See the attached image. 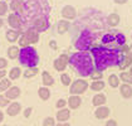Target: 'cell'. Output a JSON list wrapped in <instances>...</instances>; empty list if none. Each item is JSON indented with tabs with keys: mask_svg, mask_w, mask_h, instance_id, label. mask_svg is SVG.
Masks as SVG:
<instances>
[{
	"mask_svg": "<svg viewBox=\"0 0 132 126\" xmlns=\"http://www.w3.org/2000/svg\"><path fill=\"white\" fill-rule=\"evenodd\" d=\"M69 64L76 68V71L83 77H88L91 76L94 71L93 62H92V57L89 53L87 52H76L69 57Z\"/></svg>",
	"mask_w": 132,
	"mask_h": 126,
	"instance_id": "6da1fadb",
	"label": "cell"
},
{
	"mask_svg": "<svg viewBox=\"0 0 132 126\" xmlns=\"http://www.w3.org/2000/svg\"><path fill=\"white\" fill-rule=\"evenodd\" d=\"M92 54L94 57V63H96L97 71H103L107 67H110L112 64H116V63H120V61H121V58L120 59L117 58L118 53H114L112 51L101 48V47L93 48L92 49Z\"/></svg>",
	"mask_w": 132,
	"mask_h": 126,
	"instance_id": "7a4b0ae2",
	"label": "cell"
},
{
	"mask_svg": "<svg viewBox=\"0 0 132 126\" xmlns=\"http://www.w3.org/2000/svg\"><path fill=\"white\" fill-rule=\"evenodd\" d=\"M19 62L21 63V66H25L27 68L37 67L39 63V56L37 53V49L31 45L21 48L19 54Z\"/></svg>",
	"mask_w": 132,
	"mask_h": 126,
	"instance_id": "3957f363",
	"label": "cell"
},
{
	"mask_svg": "<svg viewBox=\"0 0 132 126\" xmlns=\"http://www.w3.org/2000/svg\"><path fill=\"white\" fill-rule=\"evenodd\" d=\"M38 41H39V32L35 30L34 28H29L19 38V45L21 48H24V47H28L30 44L38 43Z\"/></svg>",
	"mask_w": 132,
	"mask_h": 126,
	"instance_id": "277c9868",
	"label": "cell"
},
{
	"mask_svg": "<svg viewBox=\"0 0 132 126\" xmlns=\"http://www.w3.org/2000/svg\"><path fill=\"white\" fill-rule=\"evenodd\" d=\"M91 43H92V38H91L89 32L83 30L82 35L77 39V42H76V48H78L82 52H86L87 49L91 48Z\"/></svg>",
	"mask_w": 132,
	"mask_h": 126,
	"instance_id": "5b68a950",
	"label": "cell"
},
{
	"mask_svg": "<svg viewBox=\"0 0 132 126\" xmlns=\"http://www.w3.org/2000/svg\"><path fill=\"white\" fill-rule=\"evenodd\" d=\"M88 87H89V86H88V83H87L86 80L78 78V80H76V81L69 86V93L71 94H79V96H81L82 93H84V92L87 91Z\"/></svg>",
	"mask_w": 132,
	"mask_h": 126,
	"instance_id": "8992f818",
	"label": "cell"
},
{
	"mask_svg": "<svg viewBox=\"0 0 132 126\" xmlns=\"http://www.w3.org/2000/svg\"><path fill=\"white\" fill-rule=\"evenodd\" d=\"M48 27H49V21L45 15H42V14L37 15L31 20V28H34L38 32H45L48 29Z\"/></svg>",
	"mask_w": 132,
	"mask_h": 126,
	"instance_id": "52a82bcc",
	"label": "cell"
},
{
	"mask_svg": "<svg viewBox=\"0 0 132 126\" xmlns=\"http://www.w3.org/2000/svg\"><path fill=\"white\" fill-rule=\"evenodd\" d=\"M68 63H69V56L65 54V53H63V54H61L57 59H54L53 66H54V69H55V71L63 72V71L67 68Z\"/></svg>",
	"mask_w": 132,
	"mask_h": 126,
	"instance_id": "ba28073f",
	"label": "cell"
},
{
	"mask_svg": "<svg viewBox=\"0 0 132 126\" xmlns=\"http://www.w3.org/2000/svg\"><path fill=\"white\" fill-rule=\"evenodd\" d=\"M8 24L11 29H19L23 25V19L18 13H11L8 17Z\"/></svg>",
	"mask_w": 132,
	"mask_h": 126,
	"instance_id": "9c48e42d",
	"label": "cell"
},
{
	"mask_svg": "<svg viewBox=\"0 0 132 126\" xmlns=\"http://www.w3.org/2000/svg\"><path fill=\"white\" fill-rule=\"evenodd\" d=\"M61 13H62V17H63L64 19H67V20L74 19V18L77 17V10H76V8L72 6V5H65V6H63Z\"/></svg>",
	"mask_w": 132,
	"mask_h": 126,
	"instance_id": "30bf717a",
	"label": "cell"
},
{
	"mask_svg": "<svg viewBox=\"0 0 132 126\" xmlns=\"http://www.w3.org/2000/svg\"><path fill=\"white\" fill-rule=\"evenodd\" d=\"M71 117V110L69 108H59L57 115H55V119L59 121V122H67Z\"/></svg>",
	"mask_w": 132,
	"mask_h": 126,
	"instance_id": "8fae6325",
	"label": "cell"
},
{
	"mask_svg": "<svg viewBox=\"0 0 132 126\" xmlns=\"http://www.w3.org/2000/svg\"><path fill=\"white\" fill-rule=\"evenodd\" d=\"M110 112H111V110L107 107V106H100V107H97L96 108V111H94V116L97 117V119H100V120H104V119H107L108 116H110Z\"/></svg>",
	"mask_w": 132,
	"mask_h": 126,
	"instance_id": "7c38bea8",
	"label": "cell"
},
{
	"mask_svg": "<svg viewBox=\"0 0 132 126\" xmlns=\"http://www.w3.org/2000/svg\"><path fill=\"white\" fill-rule=\"evenodd\" d=\"M5 38H6V41L9 43H15L16 41H19V38H20V32L18 30V29H9V30H6L5 33Z\"/></svg>",
	"mask_w": 132,
	"mask_h": 126,
	"instance_id": "4fadbf2b",
	"label": "cell"
},
{
	"mask_svg": "<svg viewBox=\"0 0 132 126\" xmlns=\"http://www.w3.org/2000/svg\"><path fill=\"white\" fill-rule=\"evenodd\" d=\"M82 105V98L79 94H71V97L68 98V106L71 110H76Z\"/></svg>",
	"mask_w": 132,
	"mask_h": 126,
	"instance_id": "5bb4252c",
	"label": "cell"
},
{
	"mask_svg": "<svg viewBox=\"0 0 132 126\" xmlns=\"http://www.w3.org/2000/svg\"><path fill=\"white\" fill-rule=\"evenodd\" d=\"M132 66V54L131 53H127V54H123L120 61V64L118 67L121 68L122 71H125L127 67H131Z\"/></svg>",
	"mask_w": 132,
	"mask_h": 126,
	"instance_id": "9a60e30c",
	"label": "cell"
},
{
	"mask_svg": "<svg viewBox=\"0 0 132 126\" xmlns=\"http://www.w3.org/2000/svg\"><path fill=\"white\" fill-rule=\"evenodd\" d=\"M20 110H21V105H20V102H11L10 105L6 107V114L9 116H16L19 112H20Z\"/></svg>",
	"mask_w": 132,
	"mask_h": 126,
	"instance_id": "2e32d148",
	"label": "cell"
},
{
	"mask_svg": "<svg viewBox=\"0 0 132 126\" xmlns=\"http://www.w3.org/2000/svg\"><path fill=\"white\" fill-rule=\"evenodd\" d=\"M107 101V97L106 94L103 93H96L92 98V105L96 106V107H100V106H103Z\"/></svg>",
	"mask_w": 132,
	"mask_h": 126,
	"instance_id": "e0dca14e",
	"label": "cell"
},
{
	"mask_svg": "<svg viewBox=\"0 0 132 126\" xmlns=\"http://www.w3.org/2000/svg\"><path fill=\"white\" fill-rule=\"evenodd\" d=\"M20 93H21V91L18 86H11L10 88L5 92V96H6L9 100H15V98H18V97L20 96Z\"/></svg>",
	"mask_w": 132,
	"mask_h": 126,
	"instance_id": "ac0fdd59",
	"label": "cell"
},
{
	"mask_svg": "<svg viewBox=\"0 0 132 126\" xmlns=\"http://www.w3.org/2000/svg\"><path fill=\"white\" fill-rule=\"evenodd\" d=\"M107 24L112 27V28H114V27H117L118 24H120V21H121V18H120V15L117 14V13H111L108 17H107Z\"/></svg>",
	"mask_w": 132,
	"mask_h": 126,
	"instance_id": "d6986e66",
	"label": "cell"
},
{
	"mask_svg": "<svg viewBox=\"0 0 132 126\" xmlns=\"http://www.w3.org/2000/svg\"><path fill=\"white\" fill-rule=\"evenodd\" d=\"M120 93L123 98H131L132 97V87L131 84L123 83L120 86Z\"/></svg>",
	"mask_w": 132,
	"mask_h": 126,
	"instance_id": "ffe728a7",
	"label": "cell"
},
{
	"mask_svg": "<svg viewBox=\"0 0 132 126\" xmlns=\"http://www.w3.org/2000/svg\"><path fill=\"white\" fill-rule=\"evenodd\" d=\"M69 28H71V23L67 20V19H62V20H59L58 24H57V30H58L59 34L67 33V32L69 30Z\"/></svg>",
	"mask_w": 132,
	"mask_h": 126,
	"instance_id": "44dd1931",
	"label": "cell"
},
{
	"mask_svg": "<svg viewBox=\"0 0 132 126\" xmlns=\"http://www.w3.org/2000/svg\"><path fill=\"white\" fill-rule=\"evenodd\" d=\"M9 8L14 13H19L24 8V1L23 0H11V3L9 4Z\"/></svg>",
	"mask_w": 132,
	"mask_h": 126,
	"instance_id": "7402d4cb",
	"label": "cell"
},
{
	"mask_svg": "<svg viewBox=\"0 0 132 126\" xmlns=\"http://www.w3.org/2000/svg\"><path fill=\"white\" fill-rule=\"evenodd\" d=\"M42 80H43V84L47 86V87L54 84V78L52 77V74L48 71H43L42 72Z\"/></svg>",
	"mask_w": 132,
	"mask_h": 126,
	"instance_id": "603a6c76",
	"label": "cell"
},
{
	"mask_svg": "<svg viewBox=\"0 0 132 126\" xmlns=\"http://www.w3.org/2000/svg\"><path fill=\"white\" fill-rule=\"evenodd\" d=\"M8 57L10 58V59H16V58H19V54H20V48L18 47V45H11L8 48Z\"/></svg>",
	"mask_w": 132,
	"mask_h": 126,
	"instance_id": "cb8c5ba5",
	"label": "cell"
},
{
	"mask_svg": "<svg viewBox=\"0 0 132 126\" xmlns=\"http://www.w3.org/2000/svg\"><path fill=\"white\" fill-rule=\"evenodd\" d=\"M38 96H39V98H40L42 101L49 100V97H51V91H49V88H48L47 86L40 87V88L38 90Z\"/></svg>",
	"mask_w": 132,
	"mask_h": 126,
	"instance_id": "d4e9b609",
	"label": "cell"
},
{
	"mask_svg": "<svg viewBox=\"0 0 132 126\" xmlns=\"http://www.w3.org/2000/svg\"><path fill=\"white\" fill-rule=\"evenodd\" d=\"M38 73H39L38 67H30V68H27V69L23 72V76H24L25 78H31V77H35Z\"/></svg>",
	"mask_w": 132,
	"mask_h": 126,
	"instance_id": "484cf974",
	"label": "cell"
},
{
	"mask_svg": "<svg viewBox=\"0 0 132 126\" xmlns=\"http://www.w3.org/2000/svg\"><path fill=\"white\" fill-rule=\"evenodd\" d=\"M20 74H21V69L19 67H13L10 71L8 72V76H9V78H10L11 81L18 80V78L20 77Z\"/></svg>",
	"mask_w": 132,
	"mask_h": 126,
	"instance_id": "4316f807",
	"label": "cell"
},
{
	"mask_svg": "<svg viewBox=\"0 0 132 126\" xmlns=\"http://www.w3.org/2000/svg\"><path fill=\"white\" fill-rule=\"evenodd\" d=\"M11 87V80L10 78H3L0 81V92H6Z\"/></svg>",
	"mask_w": 132,
	"mask_h": 126,
	"instance_id": "83f0119b",
	"label": "cell"
},
{
	"mask_svg": "<svg viewBox=\"0 0 132 126\" xmlns=\"http://www.w3.org/2000/svg\"><path fill=\"white\" fill-rule=\"evenodd\" d=\"M104 86H106V83L102 81V80H98V81H93L91 84V90L92 91H96V92H100V91H102L103 88H104Z\"/></svg>",
	"mask_w": 132,
	"mask_h": 126,
	"instance_id": "f1b7e54d",
	"label": "cell"
},
{
	"mask_svg": "<svg viewBox=\"0 0 132 126\" xmlns=\"http://www.w3.org/2000/svg\"><path fill=\"white\" fill-rule=\"evenodd\" d=\"M120 80H122L123 83H132V74L130 72H126V71H122L120 73Z\"/></svg>",
	"mask_w": 132,
	"mask_h": 126,
	"instance_id": "f546056e",
	"label": "cell"
},
{
	"mask_svg": "<svg viewBox=\"0 0 132 126\" xmlns=\"http://www.w3.org/2000/svg\"><path fill=\"white\" fill-rule=\"evenodd\" d=\"M108 84L112 88H117L120 86V77H117L116 74H111L108 77Z\"/></svg>",
	"mask_w": 132,
	"mask_h": 126,
	"instance_id": "4dcf8cb0",
	"label": "cell"
},
{
	"mask_svg": "<svg viewBox=\"0 0 132 126\" xmlns=\"http://www.w3.org/2000/svg\"><path fill=\"white\" fill-rule=\"evenodd\" d=\"M8 9H9V5L6 4V1L5 0L0 1V18H3L4 15H6Z\"/></svg>",
	"mask_w": 132,
	"mask_h": 126,
	"instance_id": "1f68e13d",
	"label": "cell"
},
{
	"mask_svg": "<svg viewBox=\"0 0 132 126\" xmlns=\"http://www.w3.org/2000/svg\"><path fill=\"white\" fill-rule=\"evenodd\" d=\"M61 82L64 84V86H71V84H72V81H71V77H69V74L62 73L61 74Z\"/></svg>",
	"mask_w": 132,
	"mask_h": 126,
	"instance_id": "d6a6232c",
	"label": "cell"
},
{
	"mask_svg": "<svg viewBox=\"0 0 132 126\" xmlns=\"http://www.w3.org/2000/svg\"><path fill=\"white\" fill-rule=\"evenodd\" d=\"M9 101H10V100H9L5 94H0V107H8V106L10 105Z\"/></svg>",
	"mask_w": 132,
	"mask_h": 126,
	"instance_id": "836d02e7",
	"label": "cell"
},
{
	"mask_svg": "<svg viewBox=\"0 0 132 126\" xmlns=\"http://www.w3.org/2000/svg\"><path fill=\"white\" fill-rule=\"evenodd\" d=\"M43 126H57V124L53 117H45L43 120Z\"/></svg>",
	"mask_w": 132,
	"mask_h": 126,
	"instance_id": "e575fe53",
	"label": "cell"
},
{
	"mask_svg": "<svg viewBox=\"0 0 132 126\" xmlns=\"http://www.w3.org/2000/svg\"><path fill=\"white\" fill-rule=\"evenodd\" d=\"M102 77H103L102 71H94V72L91 74V78L93 80V81H98V80H102Z\"/></svg>",
	"mask_w": 132,
	"mask_h": 126,
	"instance_id": "d590c367",
	"label": "cell"
},
{
	"mask_svg": "<svg viewBox=\"0 0 132 126\" xmlns=\"http://www.w3.org/2000/svg\"><path fill=\"white\" fill-rule=\"evenodd\" d=\"M65 105H68V101H65V100H63V98L58 100L57 104H55V106L58 107V110H59V108H64V106Z\"/></svg>",
	"mask_w": 132,
	"mask_h": 126,
	"instance_id": "8d00e7d4",
	"label": "cell"
},
{
	"mask_svg": "<svg viewBox=\"0 0 132 126\" xmlns=\"http://www.w3.org/2000/svg\"><path fill=\"white\" fill-rule=\"evenodd\" d=\"M120 51L122 53H125V54H127V53L131 52V49H130V45H127V44H122L121 48H120Z\"/></svg>",
	"mask_w": 132,
	"mask_h": 126,
	"instance_id": "74e56055",
	"label": "cell"
},
{
	"mask_svg": "<svg viewBox=\"0 0 132 126\" xmlns=\"http://www.w3.org/2000/svg\"><path fill=\"white\" fill-rule=\"evenodd\" d=\"M31 112H33V107H27L25 110H24V112H23V115H24V117H29V116L31 115Z\"/></svg>",
	"mask_w": 132,
	"mask_h": 126,
	"instance_id": "f35d334b",
	"label": "cell"
},
{
	"mask_svg": "<svg viewBox=\"0 0 132 126\" xmlns=\"http://www.w3.org/2000/svg\"><path fill=\"white\" fill-rule=\"evenodd\" d=\"M6 66H8V61L5 58H1L0 57V69H5Z\"/></svg>",
	"mask_w": 132,
	"mask_h": 126,
	"instance_id": "ab89813d",
	"label": "cell"
},
{
	"mask_svg": "<svg viewBox=\"0 0 132 126\" xmlns=\"http://www.w3.org/2000/svg\"><path fill=\"white\" fill-rule=\"evenodd\" d=\"M106 126H117V121L116 120H108L106 122Z\"/></svg>",
	"mask_w": 132,
	"mask_h": 126,
	"instance_id": "60d3db41",
	"label": "cell"
},
{
	"mask_svg": "<svg viewBox=\"0 0 132 126\" xmlns=\"http://www.w3.org/2000/svg\"><path fill=\"white\" fill-rule=\"evenodd\" d=\"M55 41H51V43H49V45H51V48H53V49H57V44H55Z\"/></svg>",
	"mask_w": 132,
	"mask_h": 126,
	"instance_id": "b9f144b4",
	"label": "cell"
},
{
	"mask_svg": "<svg viewBox=\"0 0 132 126\" xmlns=\"http://www.w3.org/2000/svg\"><path fill=\"white\" fill-rule=\"evenodd\" d=\"M5 74H8V73H6V72H5L4 69H0V81H1V80H3L4 77H5Z\"/></svg>",
	"mask_w": 132,
	"mask_h": 126,
	"instance_id": "7bdbcfd3",
	"label": "cell"
},
{
	"mask_svg": "<svg viewBox=\"0 0 132 126\" xmlns=\"http://www.w3.org/2000/svg\"><path fill=\"white\" fill-rule=\"evenodd\" d=\"M128 0H113V3H116V4H126Z\"/></svg>",
	"mask_w": 132,
	"mask_h": 126,
	"instance_id": "ee69618b",
	"label": "cell"
},
{
	"mask_svg": "<svg viewBox=\"0 0 132 126\" xmlns=\"http://www.w3.org/2000/svg\"><path fill=\"white\" fill-rule=\"evenodd\" d=\"M57 126H72V125L68 124V122H59V124H57Z\"/></svg>",
	"mask_w": 132,
	"mask_h": 126,
	"instance_id": "f6af8a7d",
	"label": "cell"
},
{
	"mask_svg": "<svg viewBox=\"0 0 132 126\" xmlns=\"http://www.w3.org/2000/svg\"><path fill=\"white\" fill-rule=\"evenodd\" d=\"M3 120H4V112L0 110V124L3 122Z\"/></svg>",
	"mask_w": 132,
	"mask_h": 126,
	"instance_id": "bcb514c9",
	"label": "cell"
},
{
	"mask_svg": "<svg viewBox=\"0 0 132 126\" xmlns=\"http://www.w3.org/2000/svg\"><path fill=\"white\" fill-rule=\"evenodd\" d=\"M4 25V21H3V18H0V28Z\"/></svg>",
	"mask_w": 132,
	"mask_h": 126,
	"instance_id": "7dc6e473",
	"label": "cell"
},
{
	"mask_svg": "<svg viewBox=\"0 0 132 126\" xmlns=\"http://www.w3.org/2000/svg\"><path fill=\"white\" fill-rule=\"evenodd\" d=\"M130 73L132 74V66H131V67H130Z\"/></svg>",
	"mask_w": 132,
	"mask_h": 126,
	"instance_id": "c3c4849f",
	"label": "cell"
},
{
	"mask_svg": "<svg viewBox=\"0 0 132 126\" xmlns=\"http://www.w3.org/2000/svg\"><path fill=\"white\" fill-rule=\"evenodd\" d=\"M130 49H131V52H130V53H131V54H132V44H131V45H130Z\"/></svg>",
	"mask_w": 132,
	"mask_h": 126,
	"instance_id": "681fc988",
	"label": "cell"
},
{
	"mask_svg": "<svg viewBox=\"0 0 132 126\" xmlns=\"http://www.w3.org/2000/svg\"><path fill=\"white\" fill-rule=\"evenodd\" d=\"M3 126H8V125H3Z\"/></svg>",
	"mask_w": 132,
	"mask_h": 126,
	"instance_id": "f907efd6",
	"label": "cell"
},
{
	"mask_svg": "<svg viewBox=\"0 0 132 126\" xmlns=\"http://www.w3.org/2000/svg\"><path fill=\"white\" fill-rule=\"evenodd\" d=\"M131 38H132V34H131Z\"/></svg>",
	"mask_w": 132,
	"mask_h": 126,
	"instance_id": "816d5d0a",
	"label": "cell"
}]
</instances>
